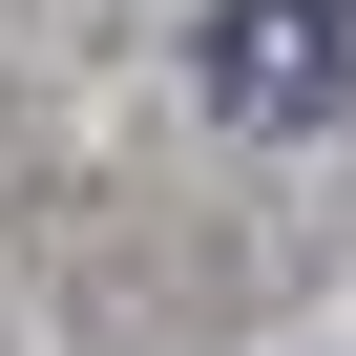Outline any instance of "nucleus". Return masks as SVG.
Here are the masks:
<instances>
[{
    "label": "nucleus",
    "instance_id": "nucleus-1",
    "mask_svg": "<svg viewBox=\"0 0 356 356\" xmlns=\"http://www.w3.org/2000/svg\"><path fill=\"white\" fill-rule=\"evenodd\" d=\"M210 105L231 126H314L335 105V0H231L210 22Z\"/></svg>",
    "mask_w": 356,
    "mask_h": 356
}]
</instances>
